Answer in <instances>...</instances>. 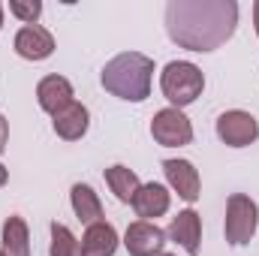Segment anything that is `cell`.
I'll list each match as a JSON object with an SVG mask.
<instances>
[{
  "mask_svg": "<svg viewBox=\"0 0 259 256\" xmlns=\"http://www.w3.org/2000/svg\"><path fill=\"white\" fill-rule=\"evenodd\" d=\"M6 142H9V121L0 115V154L6 151Z\"/></svg>",
  "mask_w": 259,
  "mask_h": 256,
  "instance_id": "20",
  "label": "cell"
},
{
  "mask_svg": "<svg viewBox=\"0 0 259 256\" xmlns=\"http://www.w3.org/2000/svg\"><path fill=\"white\" fill-rule=\"evenodd\" d=\"M69 205H72V214L84 223V226H94V223H100L103 220V202H100V196L94 193L91 184H72V190H69Z\"/></svg>",
  "mask_w": 259,
  "mask_h": 256,
  "instance_id": "15",
  "label": "cell"
},
{
  "mask_svg": "<svg viewBox=\"0 0 259 256\" xmlns=\"http://www.w3.org/2000/svg\"><path fill=\"white\" fill-rule=\"evenodd\" d=\"M118 250V229L106 220L94 223L81 235V256H115Z\"/></svg>",
  "mask_w": 259,
  "mask_h": 256,
  "instance_id": "13",
  "label": "cell"
},
{
  "mask_svg": "<svg viewBox=\"0 0 259 256\" xmlns=\"http://www.w3.org/2000/svg\"><path fill=\"white\" fill-rule=\"evenodd\" d=\"M238 27L235 0H169L166 33L178 49L214 52L232 39Z\"/></svg>",
  "mask_w": 259,
  "mask_h": 256,
  "instance_id": "1",
  "label": "cell"
},
{
  "mask_svg": "<svg viewBox=\"0 0 259 256\" xmlns=\"http://www.w3.org/2000/svg\"><path fill=\"white\" fill-rule=\"evenodd\" d=\"M6 181H9V169L0 163V187H6Z\"/></svg>",
  "mask_w": 259,
  "mask_h": 256,
  "instance_id": "21",
  "label": "cell"
},
{
  "mask_svg": "<svg viewBox=\"0 0 259 256\" xmlns=\"http://www.w3.org/2000/svg\"><path fill=\"white\" fill-rule=\"evenodd\" d=\"M49 256H81V241L69 232L64 223H52V244H49Z\"/></svg>",
  "mask_w": 259,
  "mask_h": 256,
  "instance_id": "18",
  "label": "cell"
},
{
  "mask_svg": "<svg viewBox=\"0 0 259 256\" xmlns=\"http://www.w3.org/2000/svg\"><path fill=\"white\" fill-rule=\"evenodd\" d=\"M160 256H175V253H160Z\"/></svg>",
  "mask_w": 259,
  "mask_h": 256,
  "instance_id": "24",
  "label": "cell"
},
{
  "mask_svg": "<svg viewBox=\"0 0 259 256\" xmlns=\"http://www.w3.org/2000/svg\"><path fill=\"white\" fill-rule=\"evenodd\" d=\"M166 238L178 241L184 247L187 256H199V247H202V217L196 214L193 208L187 211H178L166 229Z\"/></svg>",
  "mask_w": 259,
  "mask_h": 256,
  "instance_id": "12",
  "label": "cell"
},
{
  "mask_svg": "<svg viewBox=\"0 0 259 256\" xmlns=\"http://www.w3.org/2000/svg\"><path fill=\"white\" fill-rule=\"evenodd\" d=\"M124 247H127L130 256H160L166 247V232L157 223L136 220L124 232Z\"/></svg>",
  "mask_w": 259,
  "mask_h": 256,
  "instance_id": "8",
  "label": "cell"
},
{
  "mask_svg": "<svg viewBox=\"0 0 259 256\" xmlns=\"http://www.w3.org/2000/svg\"><path fill=\"white\" fill-rule=\"evenodd\" d=\"M151 136L163 148H184L193 142V124L181 109H160L151 121Z\"/></svg>",
  "mask_w": 259,
  "mask_h": 256,
  "instance_id": "5",
  "label": "cell"
},
{
  "mask_svg": "<svg viewBox=\"0 0 259 256\" xmlns=\"http://www.w3.org/2000/svg\"><path fill=\"white\" fill-rule=\"evenodd\" d=\"M0 241H3V247H0V250H3L6 256H30V232H27L24 217L9 214V217L3 220Z\"/></svg>",
  "mask_w": 259,
  "mask_h": 256,
  "instance_id": "16",
  "label": "cell"
},
{
  "mask_svg": "<svg viewBox=\"0 0 259 256\" xmlns=\"http://www.w3.org/2000/svg\"><path fill=\"white\" fill-rule=\"evenodd\" d=\"M52 127H55V133H58L64 142H78V139L88 133V127H91V115H88V109H84L81 103H69L64 112L55 115Z\"/></svg>",
  "mask_w": 259,
  "mask_h": 256,
  "instance_id": "14",
  "label": "cell"
},
{
  "mask_svg": "<svg viewBox=\"0 0 259 256\" xmlns=\"http://www.w3.org/2000/svg\"><path fill=\"white\" fill-rule=\"evenodd\" d=\"M106 184H109V190L115 193V199L124 202V205H133L136 193H139V187H142L139 175H136L130 166H121V163H115V166L106 169Z\"/></svg>",
  "mask_w": 259,
  "mask_h": 256,
  "instance_id": "17",
  "label": "cell"
},
{
  "mask_svg": "<svg viewBox=\"0 0 259 256\" xmlns=\"http://www.w3.org/2000/svg\"><path fill=\"white\" fill-rule=\"evenodd\" d=\"M259 226V208L247 193H232L226 199V220H223V235L232 247L250 244Z\"/></svg>",
  "mask_w": 259,
  "mask_h": 256,
  "instance_id": "4",
  "label": "cell"
},
{
  "mask_svg": "<svg viewBox=\"0 0 259 256\" xmlns=\"http://www.w3.org/2000/svg\"><path fill=\"white\" fill-rule=\"evenodd\" d=\"M9 12L24 24H36L42 15V3L39 0H9Z\"/></svg>",
  "mask_w": 259,
  "mask_h": 256,
  "instance_id": "19",
  "label": "cell"
},
{
  "mask_svg": "<svg viewBox=\"0 0 259 256\" xmlns=\"http://www.w3.org/2000/svg\"><path fill=\"white\" fill-rule=\"evenodd\" d=\"M160 91L172 103V109H187L205 91V75L190 61H169L160 72Z\"/></svg>",
  "mask_w": 259,
  "mask_h": 256,
  "instance_id": "3",
  "label": "cell"
},
{
  "mask_svg": "<svg viewBox=\"0 0 259 256\" xmlns=\"http://www.w3.org/2000/svg\"><path fill=\"white\" fill-rule=\"evenodd\" d=\"M12 49H15L18 58L33 61V64H36V61H49V58L55 55V36H52L42 24H24V27L15 33Z\"/></svg>",
  "mask_w": 259,
  "mask_h": 256,
  "instance_id": "7",
  "label": "cell"
},
{
  "mask_svg": "<svg viewBox=\"0 0 259 256\" xmlns=\"http://www.w3.org/2000/svg\"><path fill=\"white\" fill-rule=\"evenodd\" d=\"M217 139L229 148H247L259 139V121L244 109H229L217 118Z\"/></svg>",
  "mask_w": 259,
  "mask_h": 256,
  "instance_id": "6",
  "label": "cell"
},
{
  "mask_svg": "<svg viewBox=\"0 0 259 256\" xmlns=\"http://www.w3.org/2000/svg\"><path fill=\"white\" fill-rule=\"evenodd\" d=\"M0 256H6V253H3V250H0Z\"/></svg>",
  "mask_w": 259,
  "mask_h": 256,
  "instance_id": "25",
  "label": "cell"
},
{
  "mask_svg": "<svg viewBox=\"0 0 259 256\" xmlns=\"http://www.w3.org/2000/svg\"><path fill=\"white\" fill-rule=\"evenodd\" d=\"M169 205H172V193H169L166 184H157V181L142 184L139 193H136V199H133L136 217L139 220H148V223H154L157 217H163L169 211Z\"/></svg>",
  "mask_w": 259,
  "mask_h": 256,
  "instance_id": "11",
  "label": "cell"
},
{
  "mask_svg": "<svg viewBox=\"0 0 259 256\" xmlns=\"http://www.w3.org/2000/svg\"><path fill=\"white\" fill-rule=\"evenodd\" d=\"M100 81L112 97L127 100V103H142L151 97L154 61L142 52H121L103 66Z\"/></svg>",
  "mask_w": 259,
  "mask_h": 256,
  "instance_id": "2",
  "label": "cell"
},
{
  "mask_svg": "<svg viewBox=\"0 0 259 256\" xmlns=\"http://www.w3.org/2000/svg\"><path fill=\"white\" fill-rule=\"evenodd\" d=\"M0 30H3V3H0Z\"/></svg>",
  "mask_w": 259,
  "mask_h": 256,
  "instance_id": "23",
  "label": "cell"
},
{
  "mask_svg": "<svg viewBox=\"0 0 259 256\" xmlns=\"http://www.w3.org/2000/svg\"><path fill=\"white\" fill-rule=\"evenodd\" d=\"M163 175H166V184L178 193L184 202L193 205L199 199L202 181H199V169L190 160H163Z\"/></svg>",
  "mask_w": 259,
  "mask_h": 256,
  "instance_id": "10",
  "label": "cell"
},
{
  "mask_svg": "<svg viewBox=\"0 0 259 256\" xmlns=\"http://www.w3.org/2000/svg\"><path fill=\"white\" fill-rule=\"evenodd\" d=\"M36 103H39V109L42 112H49L52 118L58 115V112H64L69 103H75V91H72V81L64 78V75H46V78H39V84H36Z\"/></svg>",
  "mask_w": 259,
  "mask_h": 256,
  "instance_id": "9",
  "label": "cell"
},
{
  "mask_svg": "<svg viewBox=\"0 0 259 256\" xmlns=\"http://www.w3.org/2000/svg\"><path fill=\"white\" fill-rule=\"evenodd\" d=\"M253 27H256V36H259V0L253 3Z\"/></svg>",
  "mask_w": 259,
  "mask_h": 256,
  "instance_id": "22",
  "label": "cell"
}]
</instances>
